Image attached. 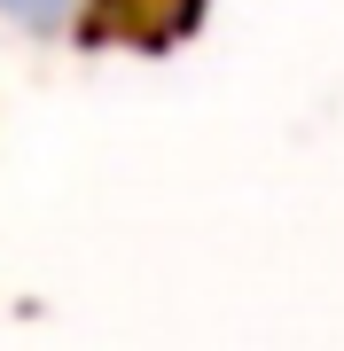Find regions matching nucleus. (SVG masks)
<instances>
[{"label": "nucleus", "instance_id": "f257e3e1", "mask_svg": "<svg viewBox=\"0 0 344 351\" xmlns=\"http://www.w3.org/2000/svg\"><path fill=\"white\" fill-rule=\"evenodd\" d=\"M8 8H32V16H47V8H63V0H8Z\"/></svg>", "mask_w": 344, "mask_h": 351}]
</instances>
